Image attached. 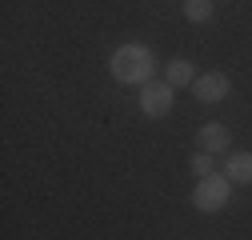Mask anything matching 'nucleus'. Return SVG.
Returning <instances> with one entry per match:
<instances>
[{
  "mask_svg": "<svg viewBox=\"0 0 252 240\" xmlns=\"http://www.w3.org/2000/svg\"><path fill=\"white\" fill-rule=\"evenodd\" d=\"M108 72L120 80V84H148L156 80V52L148 44H120L112 56H108Z\"/></svg>",
  "mask_w": 252,
  "mask_h": 240,
  "instance_id": "f257e3e1",
  "label": "nucleus"
},
{
  "mask_svg": "<svg viewBox=\"0 0 252 240\" xmlns=\"http://www.w3.org/2000/svg\"><path fill=\"white\" fill-rule=\"evenodd\" d=\"M228 196H232V180L224 172H212V176L196 180V188H192V204L200 212H220L228 204Z\"/></svg>",
  "mask_w": 252,
  "mask_h": 240,
  "instance_id": "f03ea898",
  "label": "nucleus"
},
{
  "mask_svg": "<svg viewBox=\"0 0 252 240\" xmlns=\"http://www.w3.org/2000/svg\"><path fill=\"white\" fill-rule=\"evenodd\" d=\"M140 112L152 116V120H160L172 112V84L168 80H148L140 84Z\"/></svg>",
  "mask_w": 252,
  "mask_h": 240,
  "instance_id": "7ed1b4c3",
  "label": "nucleus"
},
{
  "mask_svg": "<svg viewBox=\"0 0 252 240\" xmlns=\"http://www.w3.org/2000/svg\"><path fill=\"white\" fill-rule=\"evenodd\" d=\"M192 92H196L200 104H216V100H224V96L232 92V84H228L224 72H200V76L192 80Z\"/></svg>",
  "mask_w": 252,
  "mask_h": 240,
  "instance_id": "20e7f679",
  "label": "nucleus"
},
{
  "mask_svg": "<svg viewBox=\"0 0 252 240\" xmlns=\"http://www.w3.org/2000/svg\"><path fill=\"white\" fill-rule=\"evenodd\" d=\"M228 144H232V132H228L224 124H204V128L196 132V148H200V152H208V156L228 152Z\"/></svg>",
  "mask_w": 252,
  "mask_h": 240,
  "instance_id": "39448f33",
  "label": "nucleus"
},
{
  "mask_svg": "<svg viewBox=\"0 0 252 240\" xmlns=\"http://www.w3.org/2000/svg\"><path fill=\"white\" fill-rule=\"evenodd\" d=\"M224 176L232 184H252V152H232L224 164Z\"/></svg>",
  "mask_w": 252,
  "mask_h": 240,
  "instance_id": "423d86ee",
  "label": "nucleus"
},
{
  "mask_svg": "<svg viewBox=\"0 0 252 240\" xmlns=\"http://www.w3.org/2000/svg\"><path fill=\"white\" fill-rule=\"evenodd\" d=\"M164 80L172 88H184V84H192L196 80V68H192V60H168V68H164Z\"/></svg>",
  "mask_w": 252,
  "mask_h": 240,
  "instance_id": "0eeeda50",
  "label": "nucleus"
},
{
  "mask_svg": "<svg viewBox=\"0 0 252 240\" xmlns=\"http://www.w3.org/2000/svg\"><path fill=\"white\" fill-rule=\"evenodd\" d=\"M184 16L192 24H204L212 16V0H184Z\"/></svg>",
  "mask_w": 252,
  "mask_h": 240,
  "instance_id": "6e6552de",
  "label": "nucleus"
},
{
  "mask_svg": "<svg viewBox=\"0 0 252 240\" xmlns=\"http://www.w3.org/2000/svg\"><path fill=\"white\" fill-rule=\"evenodd\" d=\"M192 172H196V180L212 176V172H216V156H208V152H196V156H192Z\"/></svg>",
  "mask_w": 252,
  "mask_h": 240,
  "instance_id": "1a4fd4ad",
  "label": "nucleus"
}]
</instances>
